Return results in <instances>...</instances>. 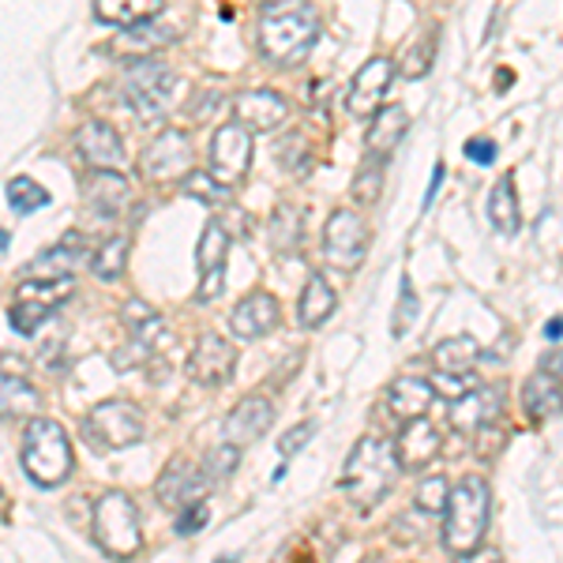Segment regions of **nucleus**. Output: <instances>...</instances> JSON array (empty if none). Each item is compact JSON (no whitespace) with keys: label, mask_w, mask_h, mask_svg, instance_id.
Wrapping results in <instances>:
<instances>
[{"label":"nucleus","mask_w":563,"mask_h":563,"mask_svg":"<svg viewBox=\"0 0 563 563\" xmlns=\"http://www.w3.org/2000/svg\"><path fill=\"white\" fill-rule=\"evenodd\" d=\"M238 372V350H233L230 339L222 334H199L196 346H192V357H188V379L196 387H225Z\"/></svg>","instance_id":"nucleus-13"},{"label":"nucleus","mask_w":563,"mask_h":563,"mask_svg":"<svg viewBox=\"0 0 563 563\" xmlns=\"http://www.w3.org/2000/svg\"><path fill=\"white\" fill-rule=\"evenodd\" d=\"M282 320V308L275 301V294H263V289H252L249 297H241L238 305H233L230 312V331L233 339L241 342H256V339H267L271 331L278 327Z\"/></svg>","instance_id":"nucleus-18"},{"label":"nucleus","mask_w":563,"mask_h":563,"mask_svg":"<svg viewBox=\"0 0 563 563\" xmlns=\"http://www.w3.org/2000/svg\"><path fill=\"white\" fill-rule=\"evenodd\" d=\"M90 533L95 544L113 560H132L143 552V522L135 504L124 493H106L95 499L90 511Z\"/></svg>","instance_id":"nucleus-6"},{"label":"nucleus","mask_w":563,"mask_h":563,"mask_svg":"<svg viewBox=\"0 0 563 563\" xmlns=\"http://www.w3.org/2000/svg\"><path fill=\"white\" fill-rule=\"evenodd\" d=\"M4 192H8V207H12L15 214H23V218L53 203L49 188H42L34 177H12V180H8Z\"/></svg>","instance_id":"nucleus-35"},{"label":"nucleus","mask_w":563,"mask_h":563,"mask_svg":"<svg viewBox=\"0 0 563 563\" xmlns=\"http://www.w3.org/2000/svg\"><path fill=\"white\" fill-rule=\"evenodd\" d=\"M334 308H339V294H334L331 282L323 275H308L305 289H301V301H297V320H301V327L316 331V327H323L331 320Z\"/></svg>","instance_id":"nucleus-28"},{"label":"nucleus","mask_w":563,"mask_h":563,"mask_svg":"<svg viewBox=\"0 0 563 563\" xmlns=\"http://www.w3.org/2000/svg\"><path fill=\"white\" fill-rule=\"evenodd\" d=\"M203 526H207V504H203V496L188 499L185 507H177V533H180V538H192V533L203 530Z\"/></svg>","instance_id":"nucleus-43"},{"label":"nucleus","mask_w":563,"mask_h":563,"mask_svg":"<svg viewBox=\"0 0 563 563\" xmlns=\"http://www.w3.org/2000/svg\"><path fill=\"white\" fill-rule=\"evenodd\" d=\"M121 320L129 327V334L140 346H147L151 353H162L174 342V334H169V323L162 320V312L147 301H140V297H132L129 305L121 308Z\"/></svg>","instance_id":"nucleus-25"},{"label":"nucleus","mask_w":563,"mask_h":563,"mask_svg":"<svg viewBox=\"0 0 563 563\" xmlns=\"http://www.w3.org/2000/svg\"><path fill=\"white\" fill-rule=\"evenodd\" d=\"M435 387L429 379H417V376H402L395 379L387 390V410L398 417V421H413V417H429L432 402H435Z\"/></svg>","instance_id":"nucleus-26"},{"label":"nucleus","mask_w":563,"mask_h":563,"mask_svg":"<svg viewBox=\"0 0 563 563\" xmlns=\"http://www.w3.org/2000/svg\"><path fill=\"white\" fill-rule=\"evenodd\" d=\"M267 241L275 252H297V244H301V211H297L294 203H278L275 214H271L267 222Z\"/></svg>","instance_id":"nucleus-33"},{"label":"nucleus","mask_w":563,"mask_h":563,"mask_svg":"<svg viewBox=\"0 0 563 563\" xmlns=\"http://www.w3.org/2000/svg\"><path fill=\"white\" fill-rule=\"evenodd\" d=\"M124 263H129V233H117V238L102 241V249L90 256V271L102 282H117L124 275Z\"/></svg>","instance_id":"nucleus-36"},{"label":"nucleus","mask_w":563,"mask_h":563,"mask_svg":"<svg viewBox=\"0 0 563 563\" xmlns=\"http://www.w3.org/2000/svg\"><path fill=\"white\" fill-rule=\"evenodd\" d=\"M230 238L233 233L225 230L222 218H211L199 233V249H196V263H199V289L196 301L211 305L222 297L225 289V256H230Z\"/></svg>","instance_id":"nucleus-12"},{"label":"nucleus","mask_w":563,"mask_h":563,"mask_svg":"<svg viewBox=\"0 0 563 563\" xmlns=\"http://www.w3.org/2000/svg\"><path fill=\"white\" fill-rule=\"evenodd\" d=\"M395 451H398L402 470H424L440 459L443 440H440V432H435V424H429V417H413V421H406L402 432H398Z\"/></svg>","instance_id":"nucleus-21"},{"label":"nucleus","mask_w":563,"mask_h":563,"mask_svg":"<svg viewBox=\"0 0 563 563\" xmlns=\"http://www.w3.org/2000/svg\"><path fill=\"white\" fill-rule=\"evenodd\" d=\"M53 308L49 305H38V301H26V297H15L12 308H8V323H12L15 334H23V339H31V334H38V327L49 320Z\"/></svg>","instance_id":"nucleus-37"},{"label":"nucleus","mask_w":563,"mask_h":563,"mask_svg":"<svg viewBox=\"0 0 563 563\" xmlns=\"http://www.w3.org/2000/svg\"><path fill=\"white\" fill-rule=\"evenodd\" d=\"M233 121H241L249 132H275L289 121V102L278 95V90H238L233 95Z\"/></svg>","instance_id":"nucleus-16"},{"label":"nucleus","mask_w":563,"mask_h":563,"mask_svg":"<svg viewBox=\"0 0 563 563\" xmlns=\"http://www.w3.org/2000/svg\"><path fill=\"white\" fill-rule=\"evenodd\" d=\"M395 76H398V65L390 57H368L350 79L346 113L357 117V121H368L376 109H384L390 87H395Z\"/></svg>","instance_id":"nucleus-11"},{"label":"nucleus","mask_w":563,"mask_h":563,"mask_svg":"<svg viewBox=\"0 0 563 563\" xmlns=\"http://www.w3.org/2000/svg\"><path fill=\"white\" fill-rule=\"evenodd\" d=\"M522 410L530 417V424H544L552 417L563 413V376L538 368L522 384Z\"/></svg>","instance_id":"nucleus-24"},{"label":"nucleus","mask_w":563,"mask_h":563,"mask_svg":"<svg viewBox=\"0 0 563 563\" xmlns=\"http://www.w3.org/2000/svg\"><path fill=\"white\" fill-rule=\"evenodd\" d=\"M320 12L312 0H263L256 38L260 53L278 68L305 65L320 42Z\"/></svg>","instance_id":"nucleus-1"},{"label":"nucleus","mask_w":563,"mask_h":563,"mask_svg":"<svg viewBox=\"0 0 563 563\" xmlns=\"http://www.w3.org/2000/svg\"><path fill=\"white\" fill-rule=\"evenodd\" d=\"M84 199L90 207V214L117 222V218L129 214L132 207V185L121 169H90L84 177Z\"/></svg>","instance_id":"nucleus-15"},{"label":"nucleus","mask_w":563,"mask_h":563,"mask_svg":"<svg viewBox=\"0 0 563 563\" xmlns=\"http://www.w3.org/2000/svg\"><path fill=\"white\" fill-rule=\"evenodd\" d=\"M544 334H549L552 342L563 339V316H556V320H549V327H544Z\"/></svg>","instance_id":"nucleus-49"},{"label":"nucleus","mask_w":563,"mask_h":563,"mask_svg":"<svg viewBox=\"0 0 563 563\" xmlns=\"http://www.w3.org/2000/svg\"><path fill=\"white\" fill-rule=\"evenodd\" d=\"M23 474L38 488H60L76 470V451L65 432V424L49 421V417H31L23 429L20 443Z\"/></svg>","instance_id":"nucleus-4"},{"label":"nucleus","mask_w":563,"mask_h":563,"mask_svg":"<svg viewBox=\"0 0 563 563\" xmlns=\"http://www.w3.org/2000/svg\"><path fill=\"white\" fill-rule=\"evenodd\" d=\"M166 0H95V20L117 31H129L147 20H158Z\"/></svg>","instance_id":"nucleus-27"},{"label":"nucleus","mask_w":563,"mask_h":563,"mask_svg":"<svg viewBox=\"0 0 563 563\" xmlns=\"http://www.w3.org/2000/svg\"><path fill=\"white\" fill-rule=\"evenodd\" d=\"M493 519V488L485 477H466L451 488L448 507H443V549L451 556H474L488 533Z\"/></svg>","instance_id":"nucleus-3"},{"label":"nucleus","mask_w":563,"mask_h":563,"mask_svg":"<svg viewBox=\"0 0 563 563\" xmlns=\"http://www.w3.org/2000/svg\"><path fill=\"white\" fill-rule=\"evenodd\" d=\"M488 218L504 238H515L522 225V211H519V196H515V177L507 174L504 180H496L493 196H488Z\"/></svg>","instance_id":"nucleus-32"},{"label":"nucleus","mask_w":563,"mask_h":563,"mask_svg":"<svg viewBox=\"0 0 563 563\" xmlns=\"http://www.w3.org/2000/svg\"><path fill=\"white\" fill-rule=\"evenodd\" d=\"M147 424H143L140 406L129 402V398H109V402H98L95 410L84 417V435L95 451H124L135 448L143 440Z\"/></svg>","instance_id":"nucleus-7"},{"label":"nucleus","mask_w":563,"mask_h":563,"mask_svg":"<svg viewBox=\"0 0 563 563\" xmlns=\"http://www.w3.org/2000/svg\"><path fill=\"white\" fill-rule=\"evenodd\" d=\"M541 368H544V372H552V376H563V350H560V346L544 350V353H541Z\"/></svg>","instance_id":"nucleus-48"},{"label":"nucleus","mask_w":563,"mask_h":563,"mask_svg":"<svg viewBox=\"0 0 563 563\" xmlns=\"http://www.w3.org/2000/svg\"><path fill=\"white\" fill-rule=\"evenodd\" d=\"M432 387H435V395H440V398H451V402H455L462 390H470L466 376H455V372H435V376H432Z\"/></svg>","instance_id":"nucleus-44"},{"label":"nucleus","mask_w":563,"mask_h":563,"mask_svg":"<svg viewBox=\"0 0 563 563\" xmlns=\"http://www.w3.org/2000/svg\"><path fill=\"white\" fill-rule=\"evenodd\" d=\"M410 132V113L402 106H384L368 117V135H365V151L368 158L387 162L398 151V143Z\"/></svg>","instance_id":"nucleus-23"},{"label":"nucleus","mask_w":563,"mask_h":563,"mask_svg":"<svg viewBox=\"0 0 563 563\" xmlns=\"http://www.w3.org/2000/svg\"><path fill=\"white\" fill-rule=\"evenodd\" d=\"M448 496H451V485H448V477H424L421 485H417V496H413V504L421 507L424 515H443V507H448Z\"/></svg>","instance_id":"nucleus-40"},{"label":"nucleus","mask_w":563,"mask_h":563,"mask_svg":"<svg viewBox=\"0 0 563 563\" xmlns=\"http://www.w3.org/2000/svg\"><path fill=\"white\" fill-rule=\"evenodd\" d=\"M90 263L87 256V238L79 230L65 233L53 249L38 252L31 263H26L23 278H76V271Z\"/></svg>","instance_id":"nucleus-19"},{"label":"nucleus","mask_w":563,"mask_h":563,"mask_svg":"<svg viewBox=\"0 0 563 563\" xmlns=\"http://www.w3.org/2000/svg\"><path fill=\"white\" fill-rule=\"evenodd\" d=\"M435 372H455V376H470L481 361V346L474 334H451V339L435 342L432 346Z\"/></svg>","instance_id":"nucleus-31"},{"label":"nucleus","mask_w":563,"mask_h":563,"mask_svg":"<svg viewBox=\"0 0 563 563\" xmlns=\"http://www.w3.org/2000/svg\"><path fill=\"white\" fill-rule=\"evenodd\" d=\"M180 185H185V192L199 199V203H222L225 199V185L211 177V169H192Z\"/></svg>","instance_id":"nucleus-42"},{"label":"nucleus","mask_w":563,"mask_h":563,"mask_svg":"<svg viewBox=\"0 0 563 563\" xmlns=\"http://www.w3.org/2000/svg\"><path fill=\"white\" fill-rule=\"evenodd\" d=\"M435 45H440V31L429 26L417 42L406 45L402 60H398V76L402 79H424L435 65Z\"/></svg>","instance_id":"nucleus-34"},{"label":"nucleus","mask_w":563,"mask_h":563,"mask_svg":"<svg viewBox=\"0 0 563 563\" xmlns=\"http://www.w3.org/2000/svg\"><path fill=\"white\" fill-rule=\"evenodd\" d=\"M499 413H504V390L493 384H474L451 402L448 424L462 435H477V432H485L488 424H496Z\"/></svg>","instance_id":"nucleus-14"},{"label":"nucleus","mask_w":563,"mask_h":563,"mask_svg":"<svg viewBox=\"0 0 563 563\" xmlns=\"http://www.w3.org/2000/svg\"><path fill=\"white\" fill-rule=\"evenodd\" d=\"M275 424V402L267 395H244L230 413L222 417V440L249 448V443L263 440V432H271Z\"/></svg>","instance_id":"nucleus-17"},{"label":"nucleus","mask_w":563,"mask_h":563,"mask_svg":"<svg viewBox=\"0 0 563 563\" xmlns=\"http://www.w3.org/2000/svg\"><path fill=\"white\" fill-rule=\"evenodd\" d=\"M384 192V162L368 158L365 169H361L357 177H353V199H357L361 207H372Z\"/></svg>","instance_id":"nucleus-39"},{"label":"nucleus","mask_w":563,"mask_h":563,"mask_svg":"<svg viewBox=\"0 0 563 563\" xmlns=\"http://www.w3.org/2000/svg\"><path fill=\"white\" fill-rule=\"evenodd\" d=\"M390 334L395 339H402L406 331L413 327V320H417V294H413V282H410V275H402V286H398V305H395V316H390Z\"/></svg>","instance_id":"nucleus-41"},{"label":"nucleus","mask_w":563,"mask_h":563,"mask_svg":"<svg viewBox=\"0 0 563 563\" xmlns=\"http://www.w3.org/2000/svg\"><path fill=\"white\" fill-rule=\"evenodd\" d=\"M316 432V424L312 421H301V424H297V429H289L286 435H282V440H278V451H282V455H297V451H301L305 448V443H308V435H312Z\"/></svg>","instance_id":"nucleus-45"},{"label":"nucleus","mask_w":563,"mask_h":563,"mask_svg":"<svg viewBox=\"0 0 563 563\" xmlns=\"http://www.w3.org/2000/svg\"><path fill=\"white\" fill-rule=\"evenodd\" d=\"M443 177H448V166H443V162H435V166H432V180H429V192H424V211L432 207V199H435V192H440Z\"/></svg>","instance_id":"nucleus-47"},{"label":"nucleus","mask_w":563,"mask_h":563,"mask_svg":"<svg viewBox=\"0 0 563 563\" xmlns=\"http://www.w3.org/2000/svg\"><path fill=\"white\" fill-rule=\"evenodd\" d=\"M207 488H211V481L203 477V470L185 459H174L162 470L158 485H154V496H158L162 507H185L188 499L207 496Z\"/></svg>","instance_id":"nucleus-22"},{"label":"nucleus","mask_w":563,"mask_h":563,"mask_svg":"<svg viewBox=\"0 0 563 563\" xmlns=\"http://www.w3.org/2000/svg\"><path fill=\"white\" fill-rule=\"evenodd\" d=\"M180 95V76L174 68L158 65V60H135V65L124 71L121 79V98L124 106L140 117L143 124H158L169 117Z\"/></svg>","instance_id":"nucleus-5"},{"label":"nucleus","mask_w":563,"mask_h":563,"mask_svg":"<svg viewBox=\"0 0 563 563\" xmlns=\"http://www.w3.org/2000/svg\"><path fill=\"white\" fill-rule=\"evenodd\" d=\"M368 244H372V230L357 211H346V207H342V211H334L323 222L320 249H323L327 267L357 271L368 256Z\"/></svg>","instance_id":"nucleus-8"},{"label":"nucleus","mask_w":563,"mask_h":563,"mask_svg":"<svg viewBox=\"0 0 563 563\" xmlns=\"http://www.w3.org/2000/svg\"><path fill=\"white\" fill-rule=\"evenodd\" d=\"M207 169L214 180H222L225 188L241 185L252 169V132L241 121L222 124L211 135V151H207Z\"/></svg>","instance_id":"nucleus-10"},{"label":"nucleus","mask_w":563,"mask_h":563,"mask_svg":"<svg viewBox=\"0 0 563 563\" xmlns=\"http://www.w3.org/2000/svg\"><path fill=\"white\" fill-rule=\"evenodd\" d=\"M76 151L90 169H121L124 162V140L113 124L106 121H87L76 132Z\"/></svg>","instance_id":"nucleus-20"},{"label":"nucleus","mask_w":563,"mask_h":563,"mask_svg":"<svg viewBox=\"0 0 563 563\" xmlns=\"http://www.w3.org/2000/svg\"><path fill=\"white\" fill-rule=\"evenodd\" d=\"M177 38V31H169V26H162L158 20H147L140 26H129V31H121V38H117L109 49L117 53V57H151V53H158L162 45H169Z\"/></svg>","instance_id":"nucleus-29"},{"label":"nucleus","mask_w":563,"mask_h":563,"mask_svg":"<svg viewBox=\"0 0 563 563\" xmlns=\"http://www.w3.org/2000/svg\"><path fill=\"white\" fill-rule=\"evenodd\" d=\"M402 462H398L395 440H379V435H365L357 448L350 451L346 466H342V493L357 511H372V507L395 488Z\"/></svg>","instance_id":"nucleus-2"},{"label":"nucleus","mask_w":563,"mask_h":563,"mask_svg":"<svg viewBox=\"0 0 563 563\" xmlns=\"http://www.w3.org/2000/svg\"><path fill=\"white\" fill-rule=\"evenodd\" d=\"M192 162H196L192 140H188L185 132L169 129V132H158L147 147H143L140 174L154 180V185H169V180H185L192 174Z\"/></svg>","instance_id":"nucleus-9"},{"label":"nucleus","mask_w":563,"mask_h":563,"mask_svg":"<svg viewBox=\"0 0 563 563\" xmlns=\"http://www.w3.org/2000/svg\"><path fill=\"white\" fill-rule=\"evenodd\" d=\"M238 462H241V448L238 443H230V440H222L218 443V448H211L207 451V459H203V477L211 481V488L218 485V481H225L233 474V470H238Z\"/></svg>","instance_id":"nucleus-38"},{"label":"nucleus","mask_w":563,"mask_h":563,"mask_svg":"<svg viewBox=\"0 0 563 563\" xmlns=\"http://www.w3.org/2000/svg\"><path fill=\"white\" fill-rule=\"evenodd\" d=\"M42 410V395L31 379L23 376H12V372H0V417L15 421V417H38Z\"/></svg>","instance_id":"nucleus-30"},{"label":"nucleus","mask_w":563,"mask_h":563,"mask_svg":"<svg viewBox=\"0 0 563 563\" xmlns=\"http://www.w3.org/2000/svg\"><path fill=\"white\" fill-rule=\"evenodd\" d=\"M496 154H499V147H496L493 140H485V135H477V140L466 143V158L477 162V166H493Z\"/></svg>","instance_id":"nucleus-46"}]
</instances>
